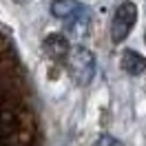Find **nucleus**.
Returning <instances> with one entry per match:
<instances>
[{
  "label": "nucleus",
  "mask_w": 146,
  "mask_h": 146,
  "mask_svg": "<svg viewBox=\"0 0 146 146\" xmlns=\"http://www.w3.org/2000/svg\"><path fill=\"white\" fill-rule=\"evenodd\" d=\"M137 22V7L126 0V2H122L115 11V16H113V22H111V38H113V42L119 44V42H124L131 33V29L135 27Z\"/></svg>",
  "instance_id": "obj_2"
},
{
  "label": "nucleus",
  "mask_w": 146,
  "mask_h": 146,
  "mask_svg": "<svg viewBox=\"0 0 146 146\" xmlns=\"http://www.w3.org/2000/svg\"><path fill=\"white\" fill-rule=\"evenodd\" d=\"M93 146H124L119 139H115L113 135H100L95 142H93Z\"/></svg>",
  "instance_id": "obj_6"
},
{
  "label": "nucleus",
  "mask_w": 146,
  "mask_h": 146,
  "mask_svg": "<svg viewBox=\"0 0 146 146\" xmlns=\"http://www.w3.org/2000/svg\"><path fill=\"white\" fill-rule=\"evenodd\" d=\"M44 51L55 62H62V60L66 62V58L71 53V44H69V40H66L62 33H51V36H46V40H44Z\"/></svg>",
  "instance_id": "obj_4"
},
{
  "label": "nucleus",
  "mask_w": 146,
  "mask_h": 146,
  "mask_svg": "<svg viewBox=\"0 0 146 146\" xmlns=\"http://www.w3.org/2000/svg\"><path fill=\"white\" fill-rule=\"evenodd\" d=\"M66 69H69V75L73 78V82L84 86V84L91 82L93 75H95V58L82 44L71 46V53L66 58Z\"/></svg>",
  "instance_id": "obj_1"
},
{
  "label": "nucleus",
  "mask_w": 146,
  "mask_h": 146,
  "mask_svg": "<svg viewBox=\"0 0 146 146\" xmlns=\"http://www.w3.org/2000/svg\"><path fill=\"white\" fill-rule=\"evenodd\" d=\"M119 64L128 75H139V73L146 71V60L137 51H124L119 58Z\"/></svg>",
  "instance_id": "obj_5"
},
{
  "label": "nucleus",
  "mask_w": 146,
  "mask_h": 146,
  "mask_svg": "<svg viewBox=\"0 0 146 146\" xmlns=\"http://www.w3.org/2000/svg\"><path fill=\"white\" fill-rule=\"evenodd\" d=\"M51 13L58 20L71 25L73 20H78L82 13H86V9L82 7V2H78V0H53L51 2Z\"/></svg>",
  "instance_id": "obj_3"
}]
</instances>
